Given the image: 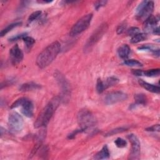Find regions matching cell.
Listing matches in <instances>:
<instances>
[{"mask_svg": "<svg viewBox=\"0 0 160 160\" xmlns=\"http://www.w3.org/2000/svg\"><path fill=\"white\" fill-rule=\"evenodd\" d=\"M158 21H159L158 18H157L154 16L151 15L149 18H148L144 21V26H143L144 31H146L147 32L153 31V30L156 28L155 26L157 24Z\"/></svg>", "mask_w": 160, "mask_h": 160, "instance_id": "obj_11", "label": "cell"}, {"mask_svg": "<svg viewBox=\"0 0 160 160\" xmlns=\"http://www.w3.org/2000/svg\"><path fill=\"white\" fill-rule=\"evenodd\" d=\"M8 124L9 131L14 134H17L22 131L24 127V120L19 113L12 112L9 114Z\"/></svg>", "mask_w": 160, "mask_h": 160, "instance_id": "obj_6", "label": "cell"}, {"mask_svg": "<svg viewBox=\"0 0 160 160\" xmlns=\"http://www.w3.org/2000/svg\"><path fill=\"white\" fill-rule=\"evenodd\" d=\"M21 24V22H14L12 24H9L8 26H7L5 28H4L3 29L1 30V36L2 37L4 36L5 34H6L8 32H9L10 31H11V29H12L14 28L19 26Z\"/></svg>", "mask_w": 160, "mask_h": 160, "instance_id": "obj_20", "label": "cell"}, {"mask_svg": "<svg viewBox=\"0 0 160 160\" xmlns=\"http://www.w3.org/2000/svg\"><path fill=\"white\" fill-rule=\"evenodd\" d=\"M118 82H119L118 79L115 77H110L107 78L104 81H102L104 89L116 84Z\"/></svg>", "mask_w": 160, "mask_h": 160, "instance_id": "obj_18", "label": "cell"}, {"mask_svg": "<svg viewBox=\"0 0 160 160\" xmlns=\"http://www.w3.org/2000/svg\"><path fill=\"white\" fill-rule=\"evenodd\" d=\"M130 48L127 44L121 46L118 49V54L121 58L126 59L130 53Z\"/></svg>", "mask_w": 160, "mask_h": 160, "instance_id": "obj_15", "label": "cell"}, {"mask_svg": "<svg viewBox=\"0 0 160 160\" xmlns=\"http://www.w3.org/2000/svg\"><path fill=\"white\" fill-rule=\"evenodd\" d=\"M132 72L133 74L136 76H142L143 75V71L142 70L139 69H133L132 71Z\"/></svg>", "mask_w": 160, "mask_h": 160, "instance_id": "obj_35", "label": "cell"}, {"mask_svg": "<svg viewBox=\"0 0 160 160\" xmlns=\"http://www.w3.org/2000/svg\"><path fill=\"white\" fill-rule=\"evenodd\" d=\"M56 77L57 81H58V83L59 84L61 88L62 89V91H64V93L68 92L69 90V84L66 81V80L65 79L64 77L60 73L56 74Z\"/></svg>", "mask_w": 160, "mask_h": 160, "instance_id": "obj_14", "label": "cell"}, {"mask_svg": "<svg viewBox=\"0 0 160 160\" xmlns=\"http://www.w3.org/2000/svg\"><path fill=\"white\" fill-rule=\"evenodd\" d=\"M26 99H27V98H19L18 99H17L15 102H14L12 103V104L11 105V108H17L19 106H21Z\"/></svg>", "mask_w": 160, "mask_h": 160, "instance_id": "obj_25", "label": "cell"}, {"mask_svg": "<svg viewBox=\"0 0 160 160\" xmlns=\"http://www.w3.org/2000/svg\"><path fill=\"white\" fill-rule=\"evenodd\" d=\"M124 64L128 66H141L142 64L136 59H128L125 60Z\"/></svg>", "mask_w": 160, "mask_h": 160, "instance_id": "obj_24", "label": "cell"}, {"mask_svg": "<svg viewBox=\"0 0 160 160\" xmlns=\"http://www.w3.org/2000/svg\"><path fill=\"white\" fill-rule=\"evenodd\" d=\"M160 70L159 69H149L146 71H143V75L148 76V77H155L158 76L159 75Z\"/></svg>", "mask_w": 160, "mask_h": 160, "instance_id": "obj_22", "label": "cell"}, {"mask_svg": "<svg viewBox=\"0 0 160 160\" xmlns=\"http://www.w3.org/2000/svg\"><path fill=\"white\" fill-rule=\"evenodd\" d=\"M40 88L41 86L39 84L32 82H27L22 84V86L19 88V90L21 91H29L38 89H39Z\"/></svg>", "mask_w": 160, "mask_h": 160, "instance_id": "obj_17", "label": "cell"}, {"mask_svg": "<svg viewBox=\"0 0 160 160\" xmlns=\"http://www.w3.org/2000/svg\"><path fill=\"white\" fill-rule=\"evenodd\" d=\"M92 18V14L89 13L80 18L72 27L69 34L71 36H76L86 30L90 25Z\"/></svg>", "mask_w": 160, "mask_h": 160, "instance_id": "obj_5", "label": "cell"}, {"mask_svg": "<svg viewBox=\"0 0 160 160\" xmlns=\"http://www.w3.org/2000/svg\"><path fill=\"white\" fill-rule=\"evenodd\" d=\"M139 83L143 88H144L145 89L149 92L158 94L159 93V87L158 86H155L152 84H149L142 79H140L139 81Z\"/></svg>", "mask_w": 160, "mask_h": 160, "instance_id": "obj_13", "label": "cell"}, {"mask_svg": "<svg viewBox=\"0 0 160 160\" xmlns=\"http://www.w3.org/2000/svg\"><path fill=\"white\" fill-rule=\"evenodd\" d=\"M114 142H115L116 146L118 147V148H124V147H126V145H127L126 141L121 138H117L115 140Z\"/></svg>", "mask_w": 160, "mask_h": 160, "instance_id": "obj_27", "label": "cell"}, {"mask_svg": "<svg viewBox=\"0 0 160 160\" xmlns=\"http://www.w3.org/2000/svg\"><path fill=\"white\" fill-rule=\"evenodd\" d=\"M26 36H27V34L26 33H23V34H18V35H16V36H14L12 38H11V39H9V40L11 41H16L18 39H23L24 37H25Z\"/></svg>", "mask_w": 160, "mask_h": 160, "instance_id": "obj_33", "label": "cell"}, {"mask_svg": "<svg viewBox=\"0 0 160 160\" xmlns=\"http://www.w3.org/2000/svg\"><path fill=\"white\" fill-rule=\"evenodd\" d=\"M139 32H140L139 29L138 28H136V27H132V28H131L130 29H129L128 30V32H127L129 36H133L135 34H138Z\"/></svg>", "mask_w": 160, "mask_h": 160, "instance_id": "obj_30", "label": "cell"}, {"mask_svg": "<svg viewBox=\"0 0 160 160\" xmlns=\"http://www.w3.org/2000/svg\"><path fill=\"white\" fill-rule=\"evenodd\" d=\"M41 14V11H36L33 12L32 14H30V16L28 18V21L32 22L36 19H37Z\"/></svg>", "mask_w": 160, "mask_h": 160, "instance_id": "obj_26", "label": "cell"}, {"mask_svg": "<svg viewBox=\"0 0 160 160\" xmlns=\"http://www.w3.org/2000/svg\"><path fill=\"white\" fill-rule=\"evenodd\" d=\"M136 102L138 104H144L146 102V96L143 94H137L134 96Z\"/></svg>", "mask_w": 160, "mask_h": 160, "instance_id": "obj_23", "label": "cell"}, {"mask_svg": "<svg viewBox=\"0 0 160 160\" xmlns=\"http://www.w3.org/2000/svg\"><path fill=\"white\" fill-rule=\"evenodd\" d=\"M78 122L83 131L91 128L96 124V119L92 113L86 109H81L77 116Z\"/></svg>", "mask_w": 160, "mask_h": 160, "instance_id": "obj_3", "label": "cell"}, {"mask_svg": "<svg viewBox=\"0 0 160 160\" xmlns=\"http://www.w3.org/2000/svg\"><path fill=\"white\" fill-rule=\"evenodd\" d=\"M59 102L60 99L58 97H55L45 106L34 122V128H39L43 127L49 123L56 109L58 107Z\"/></svg>", "mask_w": 160, "mask_h": 160, "instance_id": "obj_2", "label": "cell"}, {"mask_svg": "<svg viewBox=\"0 0 160 160\" xmlns=\"http://www.w3.org/2000/svg\"><path fill=\"white\" fill-rule=\"evenodd\" d=\"M147 37V35L145 33H141L139 32L138 34H135L134 36L131 37V39L130 40V42L131 43H138L141 41H142L146 39Z\"/></svg>", "mask_w": 160, "mask_h": 160, "instance_id": "obj_19", "label": "cell"}, {"mask_svg": "<svg viewBox=\"0 0 160 160\" xmlns=\"http://www.w3.org/2000/svg\"><path fill=\"white\" fill-rule=\"evenodd\" d=\"M126 128H116V129H112L109 132L107 133V136H112V135H114L115 134H117V133H119V132H122L124 131H126Z\"/></svg>", "mask_w": 160, "mask_h": 160, "instance_id": "obj_28", "label": "cell"}, {"mask_svg": "<svg viewBox=\"0 0 160 160\" xmlns=\"http://www.w3.org/2000/svg\"><path fill=\"white\" fill-rule=\"evenodd\" d=\"M61 50V44L58 41H54L44 49L36 58V64L40 68L49 66L56 58Z\"/></svg>", "mask_w": 160, "mask_h": 160, "instance_id": "obj_1", "label": "cell"}, {"mask_svg": "<svg viewBox=\"0 0 160 160\" xmlns=\"http://www.w3.org/2000/svg\"><path fill=\"white\" fill-rule=\"evenodd\" d=\"M10 56L13 64L20 62L23 58V52L18 44H15L10 49Z\"/></svg>", "mask_w": 160, "mask_h": 160, "instance_id": "obj_10", "label": "cell"}, {"mask_svg": "<svg viewBox=\"0 0 160 160\" xmlns=\"http://www.w3.org/2000/svg\"><path fill=\"white\" fill-rule=\"evenodd\" d=\"M21 112L26 117L31 118L33 115L34 106L32 102L27 99L23 104L21 106Z\"/></svg>", "mask_w": 160, "mask_h": 160, "instance_id": "obj_12", "label": "cell"}, {"mask_svg": "<svg viewBox=\"0 0 160 160\" xmlns=\"http://www.w3.org/2000/svg\"><path fill=\"white\" fill-rule=\"evenodd\" d=\"M128 98L126 93L122 91H114L108 93L104 97V102L106 104H113L122 102Z\"/></svg>", "mask_w": 160, "mask_h": 160, "instance_id": "obj_9", "label": "cell"}, {"mask_svg": "<svg viewBox=\"0 0 160 160\" xmlns=\"http://www.w3.org/2000/svg\"><path fill=\"white\" fill-rule=\"evenodd\" d=\"M126 28V24L124 22H122L118 26L116 29V32L118 34H121L124 31Z\"/></svg>", "mask_w": 160, "mask_h": 160, "instance_id": "obj_31", "label": "cell"}, {"mask_svg": "<svg viewBox=\"0 0 160 160\" xmlns=\"http://www.w3.org/2000/svg\"><path fill=\"white\" fill-rule=\"evenodd\" d=\"M108 29V25L107 23L104 22L101 24L91 34V36L87 40L84 48V52H87L90 51L92 48L96 45V44L101 39V38L103 36L105 32L107 31Z\"/></svg>", "mask_w": 160, "mask_h": 160, "instance_id": "obj_4", "label": "cell"}, {"mask_svg": "<svg viewBox=\"0 0 160 160\" xmlns=\"http://www.w3.org/2000/svg\"><path fill=\"white\" fill-rule=\"evenodd\" d=\"M96 89L97 91L99 93H101L104 91V85H103V82L102 81L101 79H98L97 80V83H96Z\"/></svg>", "mask_w": 160, "mask_h": 160, "instance_id": "obj_29", "label": "cell"}, {"mask_svg": "<svg viewBox=\"0 0 160 160\" xmlns=\"http://www.w3.org/2000/svg\"><path fill=\"white\" fill-rule=\"evenodd\" d=\"M154 9V2L152 1H144L139 4L136 9V16L138 19L145 21L149 18Z\"/></svg>", "mask_w": 160, "mask_h": 160, "instance_id": "obj_7", "label": "cell"}, {"mask_svg": "<svg viewBox=\"0 0 160 160\" xmlns=\"http://www.w3.org/2000/svg\"><path fill=\"white\" fill-rule=\"evenodd\" d=\"M146 130L148 131H159V124L153 125L151 127L146 128Z\"/></svg>", "mask_w": 160, "mask_h": 160, "instance_id": "obj_34", "label": "cell"}, {"mask_svg": "<svg viewBox=\"0 0 160 160\" xmlns=\"http://www.w3.org/2000/svg\"><path fill=\"white\" fill-rule=\"evenodd\" d=\"M109 151L108 148L106 145L104 146L102 149L98 152L94 156V159H108L109 157Z\"/></svg>", "mask_w": 160, "mask_h": 160, "instance_id": "obj_16", "label": "cell"}, {"mask_svg": "<svg viewBox=\"0 0 160 160\" xmlns=\"http://www.w3.org/2000/svg\"><path fill=\"white\" fill-rule=\"evenodd\" d=\"M106 3H107L106 1H96L94 3V8H96V9H98L99 8L106 5Z\"/></svg>", "mask_w": 160, "mask_h": 160, "instance_id": "obj_32", "label": "cell"}, {"mask_svg": "<svg viewBox=\"0 0 160 160\" xmlns=\"http://www.w3.org/2000/svg\"><path fill=\"white\" fill-rule=\"evenodd\" d=\"M22 40L24 41V42L25 43L26 48L28 50H29L35 42V40L32 38L28 36H26L25 37H24Z\"/></svg>", "mask_w": 160, "mask_h": 160, "instance_id": "obj_21", "label": "cell"}, {"mask_svg": "<svg viewBox=\"0 0 160 160\" xmlns=\"http://www.w3.org/2000/svg\"><path fill=\"white\" fill-rule=\"evenodd\" d=\"M38 2L39 3H48L52 2V1H38Z\"/></svg>", "mask_w": 160, "mask_h": 160, "instance_id": "obj_36", "label": "cell"}, {"mask_svg": "<svg viewBox=\"0 0 160 160\" xmlns=\"http://www.w3.org/2000/svg\"><path fill=\"white\" fill-rule=\"evenodd\" d=\"M128 138L131 144V151L129 158L131 159H138L140 155L141 145L138 137L134 134H130L128 136Z\"/></svg>", "mask_w": 160, "mask_h": 160, "instance_id": "obj_8", "label": "cell"}]
</instances>
